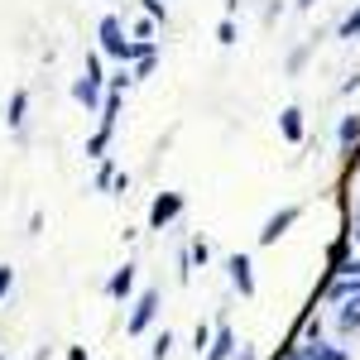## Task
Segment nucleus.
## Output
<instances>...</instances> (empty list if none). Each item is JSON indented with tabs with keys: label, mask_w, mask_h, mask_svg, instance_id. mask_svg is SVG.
Here are the masks:
<instances>
[{
	"label": "nucleus",
	"mask_w": 360,
	"mask_h": 360,
	"mask_svg": "<svg viewBox=\"0 0 360 360\" xmlns=\"http://www.w3.org/2000/svg\"><path fill=\"white\" fill-rule=\"evenodd\" d=\"M0 360H5V356H0Z\"/></svg>",
	"instance_id": "obj_34"
},
{
	"label": "nucleus",
	"mask_w": 360,
	"mask_h": 360,
	"mask_svg": "<svg viewBox=\"0 0 360 360\" xmlns=\"http://www.w3.org/2000/svg\"><path fill=\"white\" fill-rule=\"evenodd\" d=\"M159 303H164V293L159 288H144V293H135V303L130 307V317H125V336H144L149 327H154V317H159Z\"/></svg>",
	"instance_id": "obj_2"
},
{
	"label": "nucleus",
	"mask_w": 360,
	"mask_h": 360,
	"mask_svg": "<svg viewBox=\"0 0 360 360\" xmlns=\"http://www.w3.org/2000/svg\"><path fill=\"white\" fill-rule=\"evenodd\" d=\"M346 259H351V236H336L332 250H327V278L341 274V264H346Z\"/></svg>",
	"instance_id": "obj_14"
},
{
	"label": "nucleus",
	"mask_w": 360,
	"mask_h": 360,
	"mask_svg": "<svg viewBox=\"0 0 360 360\" xmlns=\"http://www.w3.org/2000/svg\"><path fill=\"white\" fill-rule=\"evenodd\" d=\"M312 5H317V0H293V10H312Z\"/></svg>",
	"instance_id": "obj_32"
},
{
	"label": "nucleus",
	"mask_w": 360,
	"mask_h": 360,
	"mask_svg": "<svg viewBox=\"0 0 360 360\" xmlns=\"http://www.w3.org/2000/svg\"><path fill=\"white\" fill-rule=\"evenodd\" d=\"M68 360H86V346H68Z\"/></svg>",
	"instance_id": "obj_30"
},
{
	"label": "nucleus",
	"mask_w": 360,
	"mask_h": 360,
	"mask_svg": "<svg viewBox=\"0 0 360 360\" xmlns=\"http://www.w3.org/2000/svg\"><path fill=\"white\" fill-rule=\"evenodd\" d=\"M130 82H135V77H130V68H120V72H111V77H106V86H111V91H130Z\"/></svg>",
	"instance_id": "obj_24"
},
{
	"label": "nucleus",
	"mask_w": 360,
	"mask_h": 360,
	"mask_svg": "<svg viewBox=\"0 0 360 360\" xmlns=\"http://www.w3.org/2000/svg\"><path fill=\"white\" fill-rule=\"evenodd\" d=\"M298 221H303V202H288V207H278L274 217L259 226V236H255V240H259V245H278V240H283Z\"/></svg>",
	"instance_id": "obj_3"
},
{
	"label": "nucleus",
	"mask_w": 360,
	"mask_h": 360,
	"mask_svg": "<svg viewBox=\"0 0 360 360\" xmlns=\"http://www.w3.org/2000/svg\"><path fill=\"white\" fill-rule=\"evenodd\" d=\"M25 115H29V91L15 86L10 101H5V125H10V130H25Z\"/></svg>",
	"instance_id": "obj_11"
},
{
	"label": "nucleus",
	"mask_w": 360,
	"mask_h": 360,
	"mask_svg": "<svg viewBox=\"0 0 360 360\" xmlns=\"http://www.w3.org/2000/svg\"><path fill=\"white\" fill-rule=\"evenodd\" d=\"M226 278H231V288H236L240 298H255V293H259V283H255V264H250L245 250L226 255Z\"/></svg>",
	"instance_id": "obj_5"
},
{
	"label": "nucleus",
	"mask_w": 360,
	"mask_h": 360,
	"mask_svg": "<svg viewBox=\"0 0 360 360\" xmlns=\"http://www.w3.org/2000/svg\"><path fill=\"white\" fill-rule=\"evenodd\" d=\"M135 283H139V264L125 259L111 274V283H106V298H111V303H130V298H135Z\"/></svg>",
	"instance_id": "obj_6"
},
{
	"label": "nucleus",
	"mask_w": 360,
	"mask_h": 360,
	"mask_svg": "<svg viewBox=\"0 0 360 360\" xmlns=\"http://www.w3.org/2000/svg\"><path fill=\"white\" fill-rule=\"evenodd\" d=\"M226 5V15H231V20H236V15H240V5H245V0H221Z\"/></svg>",
	"instance_id": "obj_29"
},
{
	"label": "nucleus",
	"mask_w": 360,
	"mask_h": 360,
	"mask_svg": "<svg viewBox=\"0 0 360 360\" xmlns=\"http://www.w3.org/2000/svg\"><path fill=\"white\" fill-rule=\"evenodd\" d=\"M217 44H221V49H236V44H240V25H236L231 15L217 20Z\"/></svg>",
	"instance_id": "obj_16"
},
{
	"label": "nucleus",
	"mask_w": 360,
	"mask_h": 360,
	"mask_svg": "<svg viewBox=\"0 0 360 360\" xmlns=\"http://www.w3.org/2000/svg\"><path fill=\"white\" fill-rule=\"evenodd\" d=\"M278 135L288 139V144H303V135H307L303 106H283V111H278Z\"/></svg>",
	"instance_id": "obj_9"
},
{
	"label": "nucleus",
	"mask_w": 360,
	"mask_h": 360,
	"mask_svg": "<svg viewBox=\"0 0 360 360\" xmlns=\"http://www.w3.org/2000/svg\"><path fill=\"white\" fill-rule=\"evenodd\" d=\"M188 212V193H159L149 202V231H164Z\"/></svg>",
	"instance_id": "obj_4"
},
{
	"label": "nucleus",
	"mask_w": 360,
	"mask_h": 360,
	"mask_svg": "<svg viewBox=\"0 0 360 360\" xmlns=\"http://www.w3.org/2000/svg\"><path fill=\"white\" fill-rule=\"evenodd\" d=\"M168 356H173V332L164 327V332L154 336V351H149V360H168Z\"/></svg>",
	"instance_id": "obj_21"
},
{
	"label": "nucleus",
	"mask_w": 360,
	"mask_h": 360,
	"mask_svg": "<svg viewBox=\"0 0 360 360\" xmlns=\"http://www.w3.org/2000/svg\"><path fill=\"white\" fill-rule=\"evenodd\" d=\"M307 53H312V44H303V49H293V53H288V72H293V77L307 68Z\"/></svg>",
	"instance_id": "obj_22"
},
{
	"label": "nucleus",
	"mask_w": 360,
	"mask_h": 360,
	"mask_svg": "<svg viewBox=\"0 0 360 360\" xmlns=\"http://www.w3.org/2000/svg\"><path fill=\"white\" fill-rule=\"evenodd\" d=\"M96 193H111V183H115V173H120V168H115V159L111 154H106V159H96Z\"/></svg>",
	"instance_id": "obj_19"
},
{
	"label": "nucleus",
	"mask_w": 360,
	"mask_h": 360,
	"mask_svg": "<svg viewBox=\"0 0 360 360\" xmlns=\"http://www.w3.org/2000/svg\"><path fill=\"white\" fill-rule=\"evenodd\" d=\"M322 336V317H307L303 322V341H317Z\"/></svg>",
	"instance_id": "obj_26"
},
{
	"label": "nucleus",
	"mask_w": 360,
	"mask_h": 360,
	"mask_svg": "<svg viewBox=\"0 0 360 360\" xmlns=\"http://www.w3.org/2000/svg\"><path fill=\"white\" fill-rule=\"evenodd\" d=\"M212 264V240L207 236H193V245H188V269H207Z\"/></svg>",
	"instance_id": "obj_15"
},
{
	"label": "nucleus",
	"mask_w": 360,
	"mask_h": 360,
	"mask_svg": "<svg viewBox=\"0 0 360 360\" xmlns=\"http://www.w3.org/2000/svg\"><path fill=\"white\" fill-rule=\"evenodd\" d=\"M336 144H341L346 159L360 149V115H341V125H336Z\"/></svg>",
	"instance_id": "obj_12"
},
{
	"label": "nucleus",
	"mask_w": 360,
	"mask_h": 360,
	"mask_svg": "<svg viewBox=\"0 0 360 360\" xmlns=\"http://www.w3.org/2000/svg\"><path fill=\"white\" fill-rule=\"evenodd\" d=\"M193 346H197V356L212 346V322H197V332H193Z\"/></svg>",
	"instance_id": "obj_23"
},
{
	"label": "nucleus",
	"mask_w": 360,
	"mask_h": 360,
	"mask_svg": "<svg viewBox=\"0 0 360 360\" xmlns=\"http://www.w3.org/2000/svg\"><path fill=\"white\" fill-rule=\"evenodd\" d=\"M139 10H144L154 25H164V29H168V5H164V0H139Z\"/></svg>",
	"instance_id": "obj_20"
},
{
	"label": "nucleus",
	"mask_w": 360,
	"mask_h": 360,
	"mask_svg": "<svg viewBox=\"0 0 360 360\" xmlns=\"http://www.w3.org/2000/svg\"><path fill=\"white\" fill-rule=\"evenodd\" d=\"M10 288H15V264H0V303L10 298Z\"/></svg>",
	"instance_id": "obj_25"
},
{
	"label": "nucleus",
	"mask_w": 360,
	"mask_h": 360,
	"mask_svg": "<svg viewBox=\"0 0 360 360\" xmlns=\"http://www.w3.org/2000/svg\"><path fill=\"white\" fill-rule=\"evenodd\" d=\"M336 39H346V44L360 39V0H356V10H346V20L336 25Z\"/></svg>",
	"instance_id": "obj_17"
},
{
	"label": "nucleus",
	"mask_w": 360,
	"mask_h": 360,
	"mask_svg": "<svg viewBox=\"0 0 360 360\" xmlns=\"http://www.w3.org/2000/svg\"><path fill=\"white\" fill-rule=\"evenodd\" d=\"M111 139H115V130H101V125H96V135L86 139V159H106V149H111Z\"/></svg>",
	"instance_id": "obj_18"
},
{
	"label": "nucleus",
	"mask_w": 360,
	"mask_h": 360,
	"mask_svg": "<svg viewBox=\"0 0 360 360\" xmlns=\"http://www.w3.org/2000/svg\"><path fill=\"white\" fill-rule=\"evenodd\" d=\"M293 351H298L303 360H351L346 346H332V341H322V336H317V341H298Z\"/></svg>",
	"instance_id": "obj_8"
},
{
	"label": "nucleus",
	"mask_w": 360,
	"mask_h": 360,
	"mask_svg": "<svg viewBox=\"0 0 360 360\" xmlns=\"http://www.w3.org/2000/svg\"><path fill=\"white\" fill-rule=\"evenodd\" d=\"M236 356H240V360H255V351H236Z\"/></svg>",
	"instance_id": "obj_33"
},
{
	"label": "nucleus",
	"mask_w": 360,
	"mask_h": 360,
	"mask_svg": "<svg viewBox=\"0 0 360 360\" xmlns=\"http://www.w3.org/2000/svg\"><path fill=\"white\" fill-rule=\"evenodd\" d=\"M341 274H356V278H360V255H351V259L341 264Z\"/></svg>",
	"instance_id": "obj_27"
},
{
	"label": "nucleus",
	"mask_w": 360,
	"mask_h": 360,
	"mask_svg": "<svg viewBox=\"0 0 360 360\" xmlns=\"http://www.w3.org/2000/svg\"><path fill=\"white\" fill-rule=\"evenodd\" d=\"M293 346H298V336H293V341L283 346V356H278V360H303V356H298V351H293Z\"/></svg>",
	"instance_id": "obj_28"
},
{
	"label": "nucleus",
	"mask_w": 360,
	"mask_h": 360,
	"mask_svg": "<svg viewBox=\"0 0 360 360\" xmlns=\"http://www.w3.org/2000/svg\"><path fill=\"white\" fill-rule=\"evenodd\" d=\"M346 236H351V245L360 250V212H356V231H346Z\"/></svg>",
	"instance_id": "obj_31"
},
{
	"label": "nucleus",
	"mask_w": 360,
	"mask_h": 360,
	"mask_svg": "<svg viewBox=\"0 0 360 360\" xmlns=\"http://www.w3.org/2000/svg\"><path fill=\"white\" fill-rule=\"evenodd\" d=\"M336 332L341 336L360 332V298H336Z\"/></svg>",
	"instance_id": "obj_10"
},
{
	"label": "nucleus",
	"mask_w": 360,
	"mask_h": 360,
	"mask_svg": "<svg viewBox=\"0 0 360 360\" xmlns=\"http://www.w3.org/2000/svg\"><path fill=\"white\" fill-rule=\"evenodd\" d=\"M72 96H77V106H86V111H96L101 96H106V72H101V53L96 49L86 53V68H82V77L72 82Z\"/></svg>",
	"instance_id": "obj_1"
},
{
	"label": "nucleus",
	"mask_w": 360,
	"mask_h": 360,
	"mask_svg": "<svg viewBox=\"0 0 360 360\" xmlns=\"http://www.w3.org/2000/svg\"><path fill=\"white\" fill-rule=\"evenodd\" d=\"M120 106H125V91H111V86H106V96H101V106H96L101 130H115V125H120Z\"/></svg>",
	"instance_id": "obj_13"
},
{
	"label": "nucleus",
	"mask_w": 360,
	"mask_h": 360,
	"mask_svg": "<svg viewBox=\"0 0 360 360\" xmlns=\"http://www.w3.org/2000/svg\"><path fill=\"white\" fill-rule=\"evenodd\" d=\"M236 351H240V346H236V332H231V322H217V327H212V346L202 351V360H231Z\"/></svg>",
	"instance_id": "obj_7"
}]
</instances>
